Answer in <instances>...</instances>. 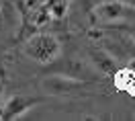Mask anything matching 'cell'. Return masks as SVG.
<instances>
[{
    "label": "cell",
    "mask_w": 135,
    "mask_h": 121,
    "mask_svg": "<svg viewBox=\"0 0 135 121\" xmlns=\"http://www.w3.org/2000/svg\"><path fill=\"white\" fill-rule=\"evenodd\" d=\"M59 52H61L59 41L53 35H47V33H37L25 43V53L39 64L53 62L59 55Z\"/></svg>",
    "instance_id": "1"
},
{
    "label": "cell",
    "mask_w": 135,
    "mask_h": 121,
    "mask_svg": "<svg viewBox=\"0 0 135 121\" xmlns=\"http://www.w3.org/2000/svg\"><path fill=\"white\" fill-rule=\"evenodd\" d=\"M86 82L80 78L68 76V74H49L41 80V90L51 96H61V95H72L84 86Z\"/></svg>",
    "instance_id": "2"
},
{
    "label": "cell",
    "mask_w": 135,
    "mask_h": 121,
    "mask_svg": "<svg viewBox=\"0 0 135 121\" xmlns=\"http://www.w3.org/2000/svg\"><path fill=\"white\" fill-rule=\"evenodd\" d=\"M35 105H39V99H31V96H23V95H15L10 96L4 103L2 111H0V119L10 121V119H18L25 113H29Z\"/></svg>",
    "instance_id": "3"
},
{
    "label": "cell",
    "mask_w": 135,
    "mask_h": 121,
    "mask_svg": "<svg viewBox=\"0 0 135 121\" xmlns=\"http://www.w3.org/2000/svg\"><path fill=\"white\" fill-rule=\"evenodd\" d=\"M94 15L102 23H117V21H123L131 15V6L123 4L121 0H107L94 8Z\"/></svg>",
    "instance_id": "4"
},
{
    "label": "cell",
    "mask_w": 135,
    "mask_h": 121,
    "mask_svg": "<svg viewBox=\"0 0 135 121\" xmlns=\"http://www.w3.org/2000/svg\"><path fill=\"white\" fill-rule=\"evenodd\" d=\"M90 62L100 74H115L117 72L115 58L104 49H90Z\"/></svg>",
    "instance_id": "5"
},
{
    "label": "cell",
    "mask_w": 135,
    "mask_h": 121,
    "mask_svg": "<svg viewBox=\"0 0 135 121\" xmlns=\"http://www.w3.org/2000/svg\"><path fill=\"white\" fill-rule=\"evenodd\" d=\"M66 8H68L66 2H57L53 8H49V12H51V17H53V18H64V15H66Z\"/></svg>",
    "instance_id": "6"
},
{
    "label": "cell",
    "mask_w": 135,
    "mask_h": 121,
    "mask_svg": "<svg viewBox=\"0 0 135 121\" xmlns=\"http://www.w3.org/2000/svg\"><path fill=\"white\" fill-rule=\"evenodd\" d=\"M49 17H51V12H49V8H41L37 15H35V25H45L47 21H49Z\"/></svg>",
    "instance_id": "7"
},
{
    "label": "cell",
    "mask_w": 135,
    "mask_h": 121,
    "mask_svg": "<svg viewBox=\"0 0 135 121\" xmlns=\"http://www.w3.org/2000/svg\"><path fill=\"white\" fill-rule=\"evenodd\" d=\"M123 4H127V6H131V8H135V0H121Z\"/></svg>",
    "instance_id": "8"
},
{
    "label": "cell",
    "mask_w": 135,
    "mask_h": 121,
    "mask_svg": "<svg viewBox=\"0 0 135 121\" xmlns=\"http://www.w3.org/2000/svg\"><path fill=\"white\" fill-rule=\"evenodd\" d=\"M129 70L135 72V58H131V62H129Z\"/></svg>",
    "instance_id": "9"
},
{
    "label": "cell",
    "mask_w": 135,
    "mask_h": 121,
    "mask_svg": "<svg viewBox=\"0 0 135 121\" xmlns=\"http://www.w3.org/2000/svg\"><path fill=\"white\" fill-rule=\"evenodd\" d=\"M0 95H2V84H0Z\"/></svg>",
    "instance_id": "10"
}]
</instances>
